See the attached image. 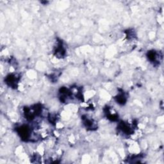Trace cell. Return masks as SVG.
I'll list each match as a JSON object with an SVG mask.
<instances>
[{"label":"cell","instance_id":"cell-4","mask_svg":"<svg viewBox=\"0 0 164 164\" xmlns=\"http://www.w3.org/2000/svg\"><path fill=\"white\" fill-rule=\"evenodd\" d=\"M117 101L120 104H124L126 101V97L123 95V94H120L117 97Z\"/></svg>","mask_w":164,"mask_h":164},{"label":"cell","instance_id":"cell-3","mask_svg":"<svg viewBox=\"0 0 164 164\" xmlns=\"http://www.w3.org/2000/svg\"><path fill=\"white\" fill-rule=\"evenodd\" d=\"M119 127H120V129H121V130L126 134H130L131 133V128L127 124H126V123H124V122L121 123L119 125Z\"/></svg>","mask_w":164,"mask_h":164},{"label":"cell","instance_id":"cell-1","mask_svg":"<svg viewBox=\"0 0 164 164\" xmlns=\"http://www.w3.org/2000/svg\"><path fill=\"white\" fill-rule=\"evenodd\" d=\"M17 132L22 139L25 141L28 140L31 137V130L26 126H22L18 128Z\"/></svg>","mask_w":164,"mask_h":164},{"label":"cell","instance_id":"cell-2","mask_svg":"<svg viewBox=\"0 0 164 164\" xmlns=\"http://www.w3.org/2000/svg\"><path fill=\"white\" fill-rule=\"evenodd\" d=\"M18 80L16 78V76L14 74H10L7 76L6 78V83H7L9 86L12 87H17V83Z\"/></svg>","mask_w":164,"mask_h":164}]
</instances>
